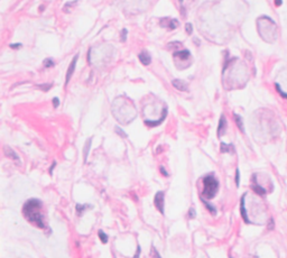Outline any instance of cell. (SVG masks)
<instances>
[{
  "instance_id": "1",
  "label": "cell",
  "mask_w": 287,
  "mask_h": 258,
  "mask_svg": "<svg viewBox=\"0 0 287 258\" xmlns=\"http://www.w3.org/2000/svg\"><path fill=\"white\" fill-rule=\"evenodd\" d=\"M23 214L28 222L40 229H44V215L42 213V202L38 199H30L26 201L23 206Z\"/></svg>"
},
{
  "instance_id": "2",
  "label": "cell",
  "mask_w": 287,
  "mask_h": 258,
  "mask_svg": "<svg viewBox=\"0 0 287 258\" xmlns=\"http://www.w3.org/2000/svg\"><path fill=\"white\" fill-rule=\"evenodd\" d=\"M203 196L207 199H213L218 192L219 182L212 174L207 175L203 178Z\"/></svg>"
},
{
  "instance_id": "3",
  "label": "cell",
  "mask_w": 287,
  "mask_h": 258,
  "mask_svg": "<svg viewBox=\"0 0 287 258\" xmlns=\"http://www.w3.org/2000/svg\"><path fill=\"white\" fill-rule=\"evenodd\" d=\"M154 204H155L156 209L164 214V205H165V202H164V192L163 191H158L155 194V198H154Z\"/></svg>"
},
{
  "instance_id": "4",
  "label": "cell",
  "mask_w": 287,
  "mask_h": 258,
  "mask_svg": "<svg viewBox=\"0 0 287 258\" xmlns=\"http://www.w3.org/2000/svg\"><path fill=\"white\" fill-rule=\"evenodd\" d=\"M78 58H79V55H75L74 58H73V60H72L71 64H70L69 69H67V72H66V79H65V84H67L70 82V80H71L72 75H73V73H74L75 71V66H76V62H78Z\"/></svg>"
},
{
  "instance_id": "5",
  "label": "cell",
  "mask_w": 287,
  "mask_h": 258,
  "mask_svg": "<svg viewBox=\"0 0 287 258\" xmlns=\"http://www.w3.org/2000/svg\"><path fill=\"white\" fill-rule=\"evenodd\" d=\"M162 26L164 27H167L168 29H175L178 26V21L176 19H173V18H163L161 20Z\"/></svg>"
},
{
  "instance_id": "6",
  "label": "cell",
  "mask_w": 287,
  "mask_h": 258,
  "mask_svg": "<svg viewBox=\"0 0 287 258\" xmlns=\"http://www.w3.org/2000/svg\"><path fill=\"white\" fill-rule=\"evenodd\" d=\"M244 198H246V194L242 195L241 200H240V212H241V217H242V219H244V222L248 223V224H250L251 223V221H250L249 218H248L247 210H246V205H244Z\"/></svg>"
},
{
  "instance_id": "7",
  "label": "cell",
  "mask_w": 287,
  "mask_h": 258,
  "mask_svg": "<svg viewBox=\"0 0 287 258\" xmlns=\"http://www.w3.org/2000/svg\"><path fill=\"white\" fill-rule=\"evenodd\" d=\"M172 84L176 90H180V91H187V84L185 83L183 80L175 79V80L172 81Z\"/></svg>"
},
{
  "instance_id": "8",
  "label": "cell",
  "mask_w": 287,
  "mask_h": 258,
  "mask_svg": "<svg viewBox=\"0 0 287 258\" xmlns=\"http://www.w3.org/2000/svg\"><path fill=\"white\" fill-rule=\"evenodd\" d=\"M139 60H140L141 64H144V65H149L150 62H152V58H150L149 53L147 51L141 52L140 54H139Z\"/></svg>"
},
{
  "instance_id": "9",
  "label": "cell",
  "mask_w": 287,
  "mask_h": 258,
  "mask_svg": "<svg viewBox=\"0 0 287 258\" xmlns=\"http://www.w3.org/2000/svg\"><path fill=\"white\" fill-rule=\"evenodd\" d=\"M226 126H227V120H226V117L223 115L220 118V121H219V127H218V137H221L222 132H224L226 130Z\"/></svg>"
},
{
  "instance_id": "10",
  "label": "cell",
  "mask_w": 287,
  "mask_h": 258,
  "mask_svg": "<svg viewBox=\"0 0 287 258\" xmlns=\"http://www.w3.org/2000/svg\"><path fill=\"white\" fill-rule=\"evenodd\" d=\"M3 152H5L6 156H8L9 158H12V159H15V161H19V157H18V155L16 154V153H15L14 150L10 148V147L5 146V147H3Z\"/></svg>"
},
{
  "instance_id": "11",
  "label": "cell",
  "mask_w": 287,
  "mask_h": 258,
  "mask_svg": "<svg viewBox=\"0 0 287 258\" xmlns=\"http://www.w3.org/2000/svg\"><path fill=\"white\" fill-rule=\"evenodd\" d=\"M189 55H191V53H189L187 49H183V51H176L175 53H174V56H177V58H180L181 60H186Z\"/></svg>"
},
{
  "instance_id": "12",
  "label": "cell",
  "mask_w": 287,
  "mask_h": 258,
  "mask_svg": "<svg viewBox=\"0 0 287 258\" xmlns=\"http://www.w3.org/2000/svg\"><path fill=\"white\" fill-rule=\"evenodd\" d=\"M91 143H92V138H89L88 141H86L85 145H84V162L86 163V161H88V156H89V152H90V148H91Z\"/></svg>"
},
{
  "instance_id": "13",
  "label": "cell",
  "mask_w": 287,
  "mask_h": 258,
  "mask_svg": "<svg viewBox=\"0 0 287 258\" xmlns=\"http://www.w3.org/2000/svg\"><path fill=\"white\" fill-rule=\"evenodd\" d=\"M251 187H253V192H256L258 195H260V196H264V195H266V190H265L262 187H260V185H258L257 183L253 184Z\"/></svg>"
},
{
  "instance_id": "14",
  "label": "cell",
  "mask_w": 287,
  "mask_h": 258,
  "mask_svg": "<svg viewBox=\"0 0 287 258\" xmlns=\"http://www.w3.org/2000/svg\"><path fill=\"white\" fill-rule=\"evenodd\" d=\"M233 117H235V123H237V126H238V128L240 129V131H241V132H244V122H242V119H241V117H240V116H239V115H237V113H235V115H233Z\"/></svg>"
},
{
  "instance_id": "15",
  "label": "cell",
  "mask_w": 287,
  "mask_h": 258,
  "mask_svg": "<svg viewBox=\"0 0 287 258\" xmlns=\"http://www.w3.org/2000/svg\"><path fill=\"white\" fill-rule=\"evenodd\" d=\"M89 208H91V205H89V204H79V203L75 206L76 212H78L79 214H82V213H83L86 209H89Z\"/></svg>"
},
{
  "instance_id": "16",
  "label": "cell",
  "mask_w": 287,
  "mask_h": 258,
  "mask_svg": "<svg viewBox=\"0 0 287 258\" xmlns=\"http://www.w3.org/2000/svg\"><path fill=\"white\" fill-rule=\"evenodd\" d=\"M221 152L222 153L233 152V146H232V145H228V144L221 143Z\"/></svg>"
},
{
  "instance_id": "17",
  "label": "cell",
  "mask_w": 287,
  "mask_h": 258,
  "mask_svg": "<svg viewBox=\"0 0 287 258\" xmlns=\"http://www.w3.org/2000/svg\"><path fill=\"white\" fill-rule=\"evenodd\" d=\"M201 200H202V202H203V203L205 204V208H207V209L209 210V211H210V212H211V213H212V214H215V213H216V210H215V208H214V206H213V205H211V204H209V203H207V201L204 200V198H202Z\"/></svg>"
},
{
  "instance_id": "18",
  "label": "cell",
  "mask_w": 287,
  "mask_h": 258,
  "mask_svg": "<svg viewBox=\"0 0 287 258\" xmlns=\"http://www.w3.org/2000/svg\"><path fill=\"white\" fill-rule=\"evenodd\" d=\"M98 236H99V238H100V240H101L102 244H107V242H108V236H107L102 230H99Z\"/></svg>"
},
{
  "instance_id": "19",
  "label": "cell",
  "mask_w": 287,
  "mask_h": 258,
  "mask_svg": "<svg viewBox=\"0 0 287 258\" xmlns=\"http://www.w3.org/2000/svg\"><path fill=\"white\" fill-rule=\"evenodd\" d=\"M275 86H276V90H277V92H278L279 94H280L283 98H285V99H287V93H286V92H284V91H283V90L280 89V85H279V84H277V83H276V84H275Z\"/></svg>"
},
{
  "instance_id": "20",
  "label": "cell",
  "mask_w": 287,
  "mask_h": 258,
  "mask_svg": "<svg viewBox=\"0 0 287 258\" xmlns=\"http://www.w3.org/2000/svg\"><path fill=\"white\" fill-rule=\"evenodd\" d=\"M235 185H237V187H239V185H240V171H239V168L235 169Z\"/></svg>"
},
{
  "instance_id": "21",
  "label": "cell",
  "mask_w": 287,
  "mask_h": 258,
  "mask_svg": "<svg viewBox=\"0 0 287 258\" xmlns=\"http://www.w3.org/2000/svg\"><path fill=\"white\" fill-rule=\"evenodd\" d=\"M44 65H45V67H52V66H54V62H53L52 58H46L45 61H44Z\"/></svg>"
},
{
  "instance_id": "22",
  "label": "cell",
  "mask_w": 287,
  "mask_h": 258,
  "mask_svg": "<svg viewBox=\"0 0 287 258\" xmlns=\"http://www.w3.org/2000/svg\"><path fill=\"white\" fill-rule=\"evenodd\" d=\"M38 89L43 90V91H48L52 88V84H42V85H37Z\"/></svg>"
},
{
  "instance_id": "23",
  "label": "cell",
  "mask_w": 287,
  "mask_h": 258,
  "mask_svg": "<svg viewBox=\"0 0 287 258\" xmlns=\"http://www.w3.org/2000/svg\"><path fill=\"white\" fill-rule=\"evenodd\" d=\"M187 215H189V219H194V218H195V210L193 209V208H191V209L189 210V213H187Z\"/></svg>"
},
{
  "instance_id": "24",
  "label": "cell",
  "mask_w": 287,
  "mask_h": 258,
  "mask_svg": "<svg viewBox=\"0 0 287 258\" xmlns=\"http://www.w3.org/2000/svg\"><path fill=\"white\" fill-rule=\"evenodd\" d=\"M115 130H116V132H117V134H119V135L121 136V137H127V134H125L124 130H122V129H120L119 127H116Z\"/></svg>"
},
{
  "instance_id": "25",
  "label": "cell",
  "mask_w": 287,
  "mask_h": 258,
  "mask_svg": "<svg viewBox=\"0 0 287 258\" xmlns=\"http://www.w3.org/2000/svg\"><path fill=\"white\" fill-rule=\"evenodd\" d=\"M152 255L154 256L155 258H162L161 255H159V252H158L157 250H156L155 247H152Z\"/></svg>"
},
{
  "instance_id": "26",
  "label": "cell",
  "mask_w": 287,
  "mask_h": 258,
  "mask_svg": "<svg viewBox=\"0 0 287 258\" xmlns=\"http://www.w3.org/2000/svg\"><path fill=\"white\" fill-rule=\"evenodd\" d=\"M185 29H186V33H187V34H192V32H193L192 24L187 23V24H186V26H185Z\"/></svg>"
},
{
  "instance_id": "27",
  "label": "cell",
  "mask_w": 287,
  "mask_h": 258,
  "mask_svg": "<svg viewBox=\"0 0 287 258\" xmlns=\"http://www.w3.org/2000/svg\"><path fill=\"white\" fill-rule=\"evenodd\" d=\"M53 106H54V108H57V107L60 106V100H58V98H54V99H53Z\"/></svg>"
},
{
  "instance_id": "28",
  "label": "cell",
  "mask_w": 287,
  "mask_h": 258,
  "mask_svg": "<svg viewBox=\"0 0 287 258\" xmlns=\"http://www.w3.org/2000/svg\"><path fill=\"white\" fill-rule=\"evenodd\" d=\"M140 246H137V251H136V255L134 256V258H139V256H140Z\"/></svg>"
},
{
  "instance_id": "29",
  "label": "cell",
  "mask_w": 287,
  "mask_h": 258,
  "mask_svg": "<svg viewBox=\"0 0 287 258\" xmlns=\"http://www.w3.org/2000/svg\"><path fill=\"white\" fill-rule=\"evenodd\" d=\"M159 169H161V173L164 175V176H165V177H167V176H168V173H167L166 171H165V168H164V167H161Z\"/></svg>"
},
{
  "instance_id": "30",
  "label": "cell",
  "mask_w": 287,
  "mask_h": 258,
  "mask_svg": "<svg viewBox=\"0 0 287 258\" xmlns=\"http://www.w3.org/2000/svg\"><path fill=\"white\" fill-rule=\"evenodd\" d=\"M268 229H269V230L274 229V220H273V219H270V221H269V226H268Z\"/></svg>"
},
{
  "instance_id": "31",
  "label": "cell",
  "mask_w": 287,
  "mask_h": 258,
  "mask_svg": "<svg viewBox=\"0 0 287 258\" xmlns=\"http://www.w3.org/2000/svg\"><path fill=\"white\" fill-rule=\"evenodd\" d=\"M55 166H56V162H54V163L52 164V166H51V168H49V174H51V175L53 174V169L55 168Z\"/></svg>"
},
{
  "instance_id": "32",
  "label": "cell",
  "mask_w": 287,
  "mask_h": 258,
  "mask_svg": "<svg viewBox=\"0 0 287 258\" xmlns=\"http://www.w3.org/2000/svg\"><path fill=\"white\" fill-rule=\"evenodd\" d=\"M126 37H127V30L126 29H124V30H122V37H121V40H125L126 39Z\"/></svg>"
},
{
  "instance_id": "33",
  "label": "cell",
  "mask_w": 287,
  "mask_h": 258,
  "mask_svg": "<svg viewBox=\"0 0 287 258\" xmlns=\"http://www.w3.org/2000/svg\"><path fill=\"white\" fill-rule=\"evenodd\" d=\"M281 3H283V0H275V5H276L277 7L280 6Z\"/></svg>"
},
{
  "instance_id": "34",
  "label": "cell",
  "mask_w": 287,
  "mask_h": 258,
  "mask_svg": "<svg viewBox=\"0 0 287 258\" xmlns=\"http://www.w3.org/2000/svg\"><path fill=\"white\" fill-rule=\"evenodd\" d=\"M20 46H21L20 44H11L10 47H11V48H18V47H20Z\"/></svg>"
},
{
  "instance_id": "35",
  "label": "cell",
  "mask_w": 287,
  "mask_h": 258,
  "mask_svg": "<svg viewBox=\"0 0 287 258\" xmlns=\"http://www.w3.org/2000/svg\"><path fill=\"white\" fill-rule=\"evenodd\" d=\"M230 258H232V257H231V256H230Z\"/></svg>"
}]
</instances>
